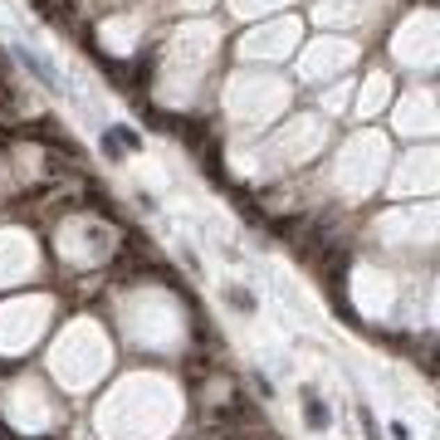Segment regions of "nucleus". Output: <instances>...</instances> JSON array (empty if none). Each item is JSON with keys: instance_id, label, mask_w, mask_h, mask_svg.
I'll return each instance as SVG.
<instances>
[{"instance_id": "4", "label": "nucleus", "mask_w": 440, "mask_h": 440, "mask_svg": "<svg viewBox=\"0 0 440 440\" xmlns=\"http://www.w3.org/2000/svg\"><path fill=\"white\" fill-rule=\"evenodd\" d=\"M362 425H367V435H372V440H382V430H377V421H372V411H362Z\"/></svg>"}, {"instance_id": "3", "label": "nucleus", "mask_w": 440, "mask_h": 440, "mask_svg": "<svg viewBox=\"0 0 440 440\" xmlns=\"http://www.w3.org/2000/svg\"><path fill=\"white\" fill-rule=\"evenodd\" d=\"M103 152H108V162H118V157H123V147H118V137H113V132H103Z\"/></svg>"}, {"instance_id": "1", "label": "nucleus", "mask_w": 440, "mask_h": 440, "mask_svg": "<svg viewBox=\"0 0 440 440\" xmlns=\"http://www.w3.org/2000/svg\"><path fill=\"white\" fill-rule=\"evenodd\" d=\"M304 416H308V425H313V430H328V411H323V401H318V391H313V386H304Z\"/></svg>"}, {"instance_id": "2", "label": "nucleus", "mask_w": 440, "mask_h": 440, "mask_svg": "<svg viewBox=\"0 0 440 440\" xmlns=\"http://www.w3.org/2000/svg\"><path fill=\"white\" fill-rule=\"evenodd\" d=\"M226 299H230V304H235V308H240V313H255V299H250V294H245V289H230V294H226Z\"/></svg>"}]
</instances>
